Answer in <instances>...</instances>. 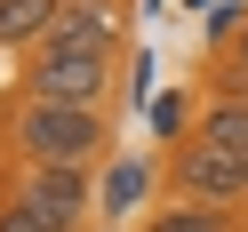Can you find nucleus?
Masks as SVG:
<instances>
[{
	"mask_svg": "<svg viewBox=\"0 0 248 232\" xmlns=\"http://www.w3.org/2000/svg\"><path fill=\"white\" fill-rule=\"evenodd\" d=\"M120 40H128V0H56V24L40 48H104L120 56Z\"/></svg>",
	"mask_w": 248,
	"mask_h": 232,
	"instance_id": "5",
	"label": "nucleus"
},
{
	"mask_svg": "<svg viewBox=\"0 0 248 232\" xmlns=\"http://www.w3.org/2000/svg\"><path fill=\"white\" fill-rule=\"evenodd\" d=\"M0 232H64V224H48V216H32L24 200H0Z\"/></svg>",
	"mask_w": 248,
	"mask_h": 232,
	"instance_id": "9",
	"label": "nucleus"
},
{
	"mask_svg": "<svg viewBox=\"0 0 248 232\" xmlns=\"http://www.w3.org/2000/svg\"><path fill=\"white\" fill-rule=\"evenodd\" d=\"M112 72H120V56H104V48H32L24 72H16V96L112 112Z\"/></svg>",
	"mask_w": 248,
	"mask_h": 232,
	"instance_id": "2",
	"label": "nucleus"
},
{
	"mask_svg": "<svg viewBox=\"0 0 248 232\" xmlns=\"http://www.w3.org/2000/svg\"><path fill=\"white\" fill-rule=\"evenodd\" d=\"M192 136L240 168V160H248V104H240V96H208V104H200V120H192Z\"/></svg>",
	"mask_w": 248,
	"mask_h": 232,
	"instance_id": "6",
	"label": "nucleus"
},
{
	"mask_svg": "<svg viewBox=\"0 0 248 232\" xmlns=\"http://www.w3.org/2000/svg\"><path fill=\"white\" fill-rule=\"evenodd\" d=\"M136 232H240V216L232 208H200V200H160Z\"/></svg>",
	"mask_w": 248,
	"mask_h": 232,
	"instance_id": "8",
	"label": "nucleus"
},
{
	"mask_svg": "<svg viewBox=\"0 0 248 232\" xmlns=\"http://www.w3.org/2000/svg\"><path fill=\"white\" fill-rule=\"evenodd\" d=\"M0 160H48V168H104L112 152V112H80V104H32L16 96L0 120Z\"/></svg>",
	"mask_w": 248,
	"mask_h": 232,
	"instance_id": "1",
	"label": "nucleus"
},
{
	"mask_svg": "<svg viewBox=\"0 0 248 232\" xmlns=\"http://www.w3.org/2000/svg\"><path fill=\"white\" fill-rule=\"evenodd\" d=\"M160 176H168V200H200V208H248V176L224 160V152H208L200 136H184V144L168 152Z\"/></svg>",
	"mask_w": 248,
	"mask_h": 232,
	"instance_id": "4",
	"label": "nucleus"
},
{
	"mask_svg": "<svg viewBox=\"0 0 248 232\" xmlns=\"http://www.w3.org/2000/svg\"><path fill=\"white\" fill-rule=\"evenodd\" d=\"M0 200H24L32 216L64 232H88L96 216V168H48V160H0Z\"/></svg>",
	"mask_w": 248,
	"mask_h": 232,
	"instance_id": "3",
	"label": "nucleus"
},
{
	"mask_svg": "<svg viewBox=\"0 0 248 232\" xmlns=\"http://www.w3.org/2000/svg\"><path fill=\"white\" fill-rule=\"evenodd\" d=\"M48 24H56V0H0V48L32 56L48 40Z\"/></svg>",
	"mask_w": 248,
	"mask_h": 232,
	"instance_id": "7",
	"label": "nucleus"
}]
</instances>
